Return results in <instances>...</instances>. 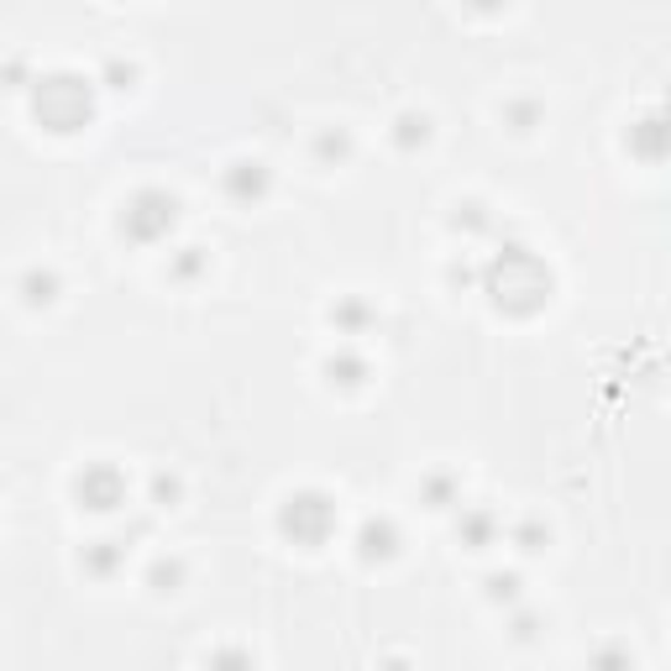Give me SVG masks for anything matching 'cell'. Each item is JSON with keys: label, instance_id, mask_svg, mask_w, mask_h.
Here are the masks:
<instances>
[{"label": "cell", "instance_id": "1", "mask_svg": "<svg viewBox=\"0 0 671 671\" xmlns=\"http://www.w3.org/2000/svg\"><path fill=\"white\" fill-rule=\"evenodd\" d=\"M169 221H174V200H169V195H137L121 226H126L132 236H142V241H147V236L163 232Z\"/></svg>", "mask_w": 671, "mask_h": 671}]
</instances>
